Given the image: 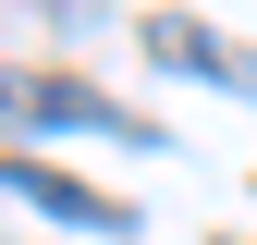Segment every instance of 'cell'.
Segmentation results:
<instances>
[{"instance_id":"obj_1","label":"cell","mask_w":257,"mask_h":245,"mask_svg":"<svg viewBox=\"0 0 257 245\" xmlns=\"http://www.w3.org/2000/svg\"><path fill=\"white\" fill-rule=\"evenodd\" d=\"M0 135H135V122L74 74H0Z\"/></svg>"},{"instance_id":"obj_2","label":"cell","mask_w":257,"mask_h":245,"mask_svg":"<svg viewBox=\"0 0 257 245\" xmlns=\"http://www.w3.org/2000/svg\"><path fill=\"white\" fill-rule=\"evenodd\" d=\"M147 61H172V74H208V86H257V49L208 37V25H184V13H147Z\"/></svg>"},{"instance_id":"obj_3","label":"cell","mask_w":257,"mask_h":245,"mask_svg":"<svg viewBox=\"0 0 257 245\" xmlns=\"http://www.w3.org/2000/svg\"><path fill=\"white\" fill-rule=\"evenodd\" d=\"M0 184H13L25 208H49V221H74V233H122V208H110V196H86L74 172H37V160H0Z\"/></svg>"}]
</instances>
